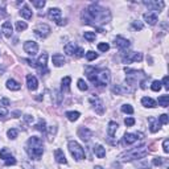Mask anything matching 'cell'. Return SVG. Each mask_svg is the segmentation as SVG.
Here are the masks:
<instances>
[{
  "label": "cell",
  "instance_id": "obj_1",
  "mask_svg": "<svg viewBox=\"0 0 169 169\" xmlns=\"http://www.w3.org/2000/svg\"><path fill=\"white\" fill-rule=\"evenodd\" d=\"M82 17L86 24L90 25H99V24H106L108 23L111 19V15L108 12V9L102 8L98 4H91L89 8L84 9V12L82 13Z\"/></svg>",
  "mask_w": 169,
  "mask_h": 169
},
{
  "label": "cell",
  "instance_id": "obj_2",
  "mask_svg": "<svg viewBox=\"0 0 169 169\" xmlns=\"http://www.w3.org/2000/svg\"><path fill=\"white\" fill-rule=\"evenodd\" d=\"M87 78L95 86H106L110 83V71L107 69H95V67H86Z\"/></svg>",
  "mask_w": 169,
  "mask_h": 169
},
{
  "label": "cell",
  "instance_id": "obj_3",
  "mask_svg": "<svg viewBox=\"0 0 169 169\" xmlns=\"http://www.w3.org/2000/svg\"><path fill=\"white\" fill-rule=\"evenodd\" d=\"M26 152L30 158L39 160L41 158L42 153H44V147H42V140L37 136H32L29 137L28 143H26Z\"/></svg>",
  "mask_w": 169,
  "mask_h": 169
},
{
  "label": "cell",
  "instance_id": "obj_4",
  "mask_svg": "<svg viewBox=\"0 0 169 169\" xmlns=\"http://www.w3.org/2000/svg\"><path fill=\"white\" fill-rule=\"evenodd\" d=\"M148 155V149L145 145H140V147H136L134 149H130L127 151L123 155H120L119 158L121 161H131V160H135V158H143Z\"/></svg>",
  "mask_w": 169,
  "mask_h": 169
},
{
  "label": "cell",
  "instance_id": "obj_5",
  "mask_svg": "<svg viewBox=\"0 0 169 169\" xmlns=\"http://www.w3.org/2000/svg\"><path fill=\"white\" fill-rule=\"evenodd\" d=\"M24 61H25V62H28L29 65H32V66H34V67L39 69V71L41 73V75H42V74H45V73H48V67H46L48 54H46V53H44V54H41V56L39 57V60H37V61H30V60H24Z\"/></svg>",
  "mask_w": 169,
  "mask_h": 169
},
{
  "label": "cell",
  "instance_id": "obj_6",
  "mask_svg": "<svg viewBox=\"0 0 169 169\" xmlns=\"http://www.w3.org/2000/svg\"><path fill=\"white\" fill-rule=\"evenodd\" d=\"M69 151H70L71 156L77 160H83L84 158V151L83 148L78 144L77 141H69Z\"/></svg>",
  "mask_w": 169,
  "mask_h": 169
},
{
  "label": "cell",
  "instance_id": "obj_7",
  "mask_svg": "<svg viewBox=\"0 0 169 169\" xmlns=\"http://www.w3.org/2000/svg\"><path fill=\"white\" fill-rule=\"evenodd\" d=\"M48 17L54 21L57 25H65L66 24V20L61 19V9L60 8H50L49 11H48Z\"/></svg>",
  "mask_w": 169,
  "mask_h": 169
},
{
  "label": "cell",
  "instance_id": "obj_8",
  "mask_svg": "<svg viewBox=\"0 0 169 169\" xmlns=\"http://www.w3.org/2000/svg\"><path fill=\"white\" fill-rule=\"evenodd\" d=\"M34 34L40 39H45L50 34V26L46 25V24H39L34 28Z\"/></svg>",
  "mask_w": 169,
  "mask_h": 169
},
{
  "label": "cell",
  "instance_id": "obj_9",
  "mask_svg": "<svg viewBox=\"0 0 169 169\" xmlns=\"http://www.w3.org/2000/svg\"><path fill=\"white\" fill-rule=\"evenodd\" d=\"M143 135L141 132H135V134H126L123 136V145H131V144H134V143L136 140H139V139H143Z\"/></svg>",
  "mask_w": 169,
  "mask_h": 169
},
{
  "label": "cell",
  "instance_id": "obj_10",
  "mask_svg": "<svg viewBox=\"0 0 169 169\" xmlns=\"http://www.w3.org/2000/svg\"><path fill=\"white\" fill-rule=\"evenodd\" d=\"M0 158H3L7 167L15 165V164H16V158H15L12 155H11V152H8L7 148H3V149L0 151Z\"/></svg>",
  "mask_w": 169,
  "mask_h": 169
},
{
  "label": "cell",
  "instance_id": "obj_11",
  "mask_svg": "<svg viewBox=\"0 0 169 169\" xmlns=\"http://www.w3.org/2000/svg\"><path fill=\"white\" fill-rule=\"evenodd\" d=\"M143 60V54L141 53H136V52H130L126 53L123 56V62L124 63H131V62H137Z\"/></svg>",
  "mask_w": 169,
  "mask_h": 169
},
{
  "label": "cell",
  "instance_id": "obj_12",
  "mask_svg": "<svg viewBox=\"0 0 169 169\" xmlns=\"http://www.w3.org/2000/svg\"><path fill=\"white\" fill-rule=\"evenodd\" d=\"M24 50L25 53H28L29 56H36L39 52V45L34 41H26L24 44Z\"/></svg>",
  "mask_w": 169,
  "mask_h": 169
},
{
  "label": "cell",
  "instance_id": "obj_13",
  "mask_svg": "<svg viewBox=\"0 0 169 169\" xmlns=\"http://www.w3.org/2000/svg\"><path fill=\"white\" fill-rule=\"evenodd\" d=\"M26 84H28V89L30 91H34L39 87V81H37V78L34 75H32V74H28L26 75Z\"/></svg>",
  "mask_w": 169,
  "mask_h": 169
},
{
  "label": "cell",
  "instance_id": "obj_14",
  "mask_svg": "<svg viewBox=\"0 0 169 169\" xmlns=\"http://www.w3.org/2000/svg\"><path fill=\"white\" fill-rule=\"evenodd\" d=\"M115 45L119 48L120 50H127L130 48V41L128 40H126V39H123L121 36H118L115 39Z\"/></svg>",
  "mask_w": 169,
  "mask_h": 169
},
{
  "label": "cell",
  "instance_id": "obj_15",
  "mask_svg": "<svg viewBox=\"0 0 169 169\" xmlns=\"http://www.w3.org/2000/svg\"><path fill=\"white\" fill-rule=\"evenodd\" d=\"M78 135H79V137H81L82 140L89 141V140H90V137L93 136V132L90 131L89 128H86V127H81V128L78 130Z\"/></svg>",
  "mask_w": 169,
  "mask_h": 169
},
{
  "label": "cell",
  "instance_id": "obj_16",
  "mask_svg": "<svg viewBox=\"0 0 169 169\" xmlns=\"http://www.w3.org/2000/svg\"><path fill=\"white\" fill-rule=\"evenodd\" d=\"M2 32H3V34L7 37V39H11V36H12V24L9 23V21H5V23L3 24L2 26Z\"/></svg>",
  "mask_w": 169,
  "mask_h": 169
},
{
  "label": "cell",
  "instance_id": "obj_17",
  "mask_svg": "<svg viewBox=\"0 0 169 169\" xmlns=\"http://www.w3.org/2000/svg\"><path fill=\"white\" fill-rule=\"evenodd\" d=\"M52 61H53V65H54V66H57V67L62 66L63 63L66 62V61H65V57H63L62 54H58V53L52 57Z\"/></svg>",
  "mask_w": 169,
  "mask_h": 169
},
{
  "label": "cell",
  "instance_id": "obj_18",
  "mask_svg": "<svg viewBox=\"0 0 169 169\" xmlns=\"http://www.w3.org/2000/svg\"><path fill=\"white\" fill-rule=\"evenodd\" d=\"M144 20H145L149 25H155V24L157 23V16H156V13L147 12V13H144Z\"/></svg>",
  "mask_w": 169,
  "mask_h": 169
},
{
  "label": "cell",
  "instance_id": "obj_19",
  "mask_svg": "<svg viewBox=\"0 0 169 169\" xmlns=\"http://www.w3.org/2000/svg\"><path fill=\"white\" fill-rule=\"evenodd\" d=\"M54 157H56V161H57L58 164H67L66 157H65V155H63V152H62L61 149H56Z\"/></svg>",
  "mask_w": 169,
  "mask_h": 169
},
{
  "label": "cell",
  "instance_id": "obj_20",
  "mask_svg": "<svg viewBox=\"0 0 169 169\" xmlns=\"http://www.w3.org/2000/svg\"><path fill=\"white\" fill-rule=\"evenodd\" d=\"M90 102L94 104V107H97V112L98 114H103V106H102V102L97 98V97H91L90 98Z\"/></svg>",
  "mask_w": 169,
  "mask_h": 169
},
{
  "label": "cell",
  "instance_id": "obj_21",
  "mask_svg": "<svg viewBox=\"0 0 169 169\" xmlns=\"http://www.w3.org/2000/svg\"><path fill=\"white\" fill-rule=\"evenodd\" d=\"M148 121H149L151 124V132H157L158 130H160V123H158V119L153 118V116H151L149 119H148Z\"/></svg>",
  "mask_w": 169,
  "mask_h": 169
},
{
  "label": "cell",
  "instance_id": "obj_22",
  "mask_svg": "<svg viewBox=\"0 0 169 169\" xmlns=\"http://www.w3.org/2000/svg\"><path fill=\"white\" fill-rule=\"evenodd\" d=\"M118 123L116 121H110L108 123V127H107V134L110 137H114L115 136V132L118 131Z\"/></svg>",
  "mask_w": 169,
  "mask_h": 169
},
{
  "label": "cell",
  "instance_id": "obj_23",
  "mask_svg": "<svg viewBox=\"0 0 169 169\" xmlns=\"http://www.w3.org/2000/svg\"><path fill=\"white\" fill-rule=\"evenodd\" d=\"M94 153H95V156L99 157V158H103L106 156V149L100 145V144H97V145H94Z\"/></svg>",
  "mask_w": 169,
  "mask_h": 169
},
{
  "label": "cell",
  "instance_id": "obj_24",
  "mask_svg": "<svg viewBox=\"0 0 169 169\" xmlns=\"http://www.w3.org/2000/svg\"><path fill=\"white\" fill-rule=\"evenodd\" d=\"M75 49H77V46L74 42H67V44L63 46V50H65V53L67 56H73L74 53H75Z\"/></svg>",
  "mask_w": 169,
  "mask_h": 169
},
{
  "label": "cell",
  "instance_id": "obj_25",
  "mask_svg": "<svg viewBox=\"0 0 169 169\" xmlns=\"http://www.w3.org/2000/svg\"><path fill=\"white\" fill-rule=\"evenodd\" d=\"M20 13H21V16L23 17H25L26 20H30L32 17H33V13H32V11H30V8L28 7V5H24L23 8H21V11H20Z\"/></svg>",
  "mask_w": 169,
  "mask_h": 169
},
{
  "label": "cell",
  "instance_id": "obj_26",
  "mask_svg": "<svg viewBox=\"0 0 169 169\" xmlns=\"http://www.w3.org/2000/svg\"><path fill=\"white\" fill-rule=\"evenodd\" d=\"M144 4L147 7H149L155 11H160L162 7H164V3L162 2H144Z\"/></svg>",
  "mask_w": 169,
  "mask_h": 169
},
{
  "label": "cell",
  "instance_id": "obj_27",
  "mask_svg": "<svg viewBox=\"0 0 169 169\" xmlns=\"http://www.w3.org/2000/svg\"><path fill=\"white\" fill-rule=\"evenodd\" d=\"M7 87H8L9 90H13V91H17V90L21 89L20 83L16 82L15 79H8V81H7Z\"/></svg>",
  "mask_w": 169,
  "mask_h": 169
},
{
  "label": "cell",
  "instance_id": "obj_28",
  "mask_svg": "<svg viewBox=\"0 0 169 169\" xmlns=\"http://www.w3.org/2000/svg\"><path fill=\"white\" fill-rule=\"evenodd\" d=\"M141 104H143V106H145V107H149V108L156 107V102H155L153 99L148 98V97H144V98L141 99Z\"/></svg>",
  "mask_w": 169,
  "mask_h": 169
},
{
  "label": "cell",
  "instance_id": "obj_29",
  "mask_svg": "<svg viewBox=\"0 0 169 169\" xmlns=\"http://www.w3.org/2000/svg\"><path fill=\"white\" fill-rule=\"evenodd\" d=\"M65 115H66V118L70 120V121H75L79 118V112H78V111H67Z\"/></svg>",
  "mask_w": 169,
  "mask_h": 169
},
{
  "label": "cell",
  "instance_id": "obj_30",
  "mask_svg": "<svg viewBox=\"0 0 169 169\" xmlns=\"http://www.w3.org/2000/svg\"><path fill=\"white\" fill-rule=\"evenodd\" d=\"M70 82H71V78H70V77H65V78L62 79V86H61L62 93H63V91H69V86H70Z\"/></svg>",
  "mask_w": 169,
  "mask_h": 169
},
{
  "label": "cell",
  "instance_id": "obj_31",
  "mask_svg": "<svg viewBox=\"0 0 169 169\" xmlns=\"http://www.w3.org/2000/svg\"><path fill=\"white\" fill-rule=\"evenodd\" d=\"M168 103H169V95H162V97L158 98V104L161 107H168Z\"/></svg>",
  "mask_w": 169,
  "mask_h": 169
},
{
  "label": "cell",
  "instance_id": "obj_32",
  "mask_svg": "<svg viewBox=\"0 0 169 169\" xmlns=\"http://www.w3.org/2000/svg\"><path fill=\"white\" fill-rule=\"evenodd\" d=\"M36 130H39V131H41V132H45V131H46V127H45V120L42 119V118L39 120V123L36 124Z\"/></svg>",
  "mask_w": 169,
  "mask_h": 169
},
{
  "label": "cell",
  "instance_id": "obj_33",
  "mask_svg": "<svg viewBox=\"0 0 169 169\" xmlns=\"http://www.w3.org/2000/svg\"><path fill=\"white\" fill-rule=\"evenodd\" d=\"M83 36H84V39H86L89 42H93V41H95V33L94 32H84L83 33Z\"/></svg>",
  "mask_w": 169,
  "mask_h": 169
},
{
  "label": "cell",
  "instance_id": "obj_34",
  "mask_svg": "<svg viewBox=\"0 0 169 169\" xmlns=\"http://www.w3.org/2000/svg\"><path fill=\"white\" fill-rule=\"evenodd\" d=\"M151 89L153 90V91H160L161 90V82L160 81H153L152 82V84H151Z\"/></svg>",
  "mask_w": 169,
  "mask_h": 169
},
{
  "label": "cell",
  "instance_id": "obj_35",
  "mask_svg": "<svg viewBox=\"0 0 169 169\" xmlns=\"http://www.w3.org/2000/svg\"><path fill=\"white\" fill-rule=\"evenodd\" d=\"M26 23L25 21H17V23H16V29H17L19 32H23V30H25L26 29Z\"/></svg>",
  "mask_w": 169,
  "mask_h": 169
},
{
  "label": "cell",
  "instance_id": "obj_36",
  "mask_svg": "<svg viewBox=\"0 0 169 169\" xmlns=\"http://www.w3.org/2000/svg\"><path fill=\"white\" fill-rule=\"evenodd\" d=\"M121 111L124 114H134V108H132L131 104H123L121 106Z\"/></svg>",
  "mask_w": 169,
  "mask_h": 169
},
{
  "label": "cell",
  "instance_id": "obj_37",
  "mask_svg": "<svg viewBox=\"0 0 169 169\" xmlns=\"http://www.w3.org/2000/svg\"><path fill=\"white\" fill-rule=\"evenodd\" d=\"M168 121H169V118H168L167 114H162V115L158 116V123L160 124H168Z\"/></svg>",
  "mask_w": 169,
  "mask_h": 169
},
{
  "label": "cell",
  "instance_id": "obj_38",
  "mask_svg": "<svg viewBox=\"0 0 169 169\" xmlns=\"http://www.w3.org/2000/svg\"><path fill=\"white\" fill-rule=\"evenodd\" d=\"M98 49L100 52H107L110 49V45L107 44V42H100V44H98Z\"/></svg>",
  "mask_w": 169,
  "mask_h": 169
},
{
  "label": "cell",
  "instance_id": "obj_39",
  "mask_svg": "<svg viewBox=\"0 0 169 169\" xmlns=\"http://www.w3.org/2000/svg\"><path fill=\"white\" fill-rule=\"evenodd\" d=\"M78 89L82 90V91H86V90L89 89V86L86 84V82H84L83 79H79V81H78Z\"/></svg>",
  "mask_w": 169,
  "mask_h": 169
},
{
  "label": "cell",
  "instance_id": "obj_40",
  "mask_svg": "<svg viewBox=\"0 0 169 169\" xmlns=\"http://www.w3.org/2000/svg\"><path fill=\"white\" fill-rule=\"evenodd\" d=\"M97 57H98L97 53H94V52H91V50L86 53V58H87V61H94Z\"/></svg>",
  "mask_w": 169,
  "mask_h": 169
},
{
  "label": "cell",
  "instance_id": "obj_41",
  "mask_svg": "<svg viewBox=\"0 0 169 169\" xmlns=\"http://www.w3.org/2000/svg\"><path fill=\"white\" fill-rule=\"evenodd\" d=\"M32 4H33L34 7H37V8H42L45 5V2H44V0H33Z\"/></svg>",
  "mask_w": 169,
  "mask_h": 169
},
{
  "label": "cell",
  "instance_id": "obj_42",
  "mask_svg": "<svg viewBox=\"0 0 169 169\" xmlns=\"http://www.w3.org/2000/svg\"><path fill=\"white\" fill-rule=\"evenodd\" d=\"M8 136H9V139H16V137H17V130L11 128L8 131Z\"/></svg>",
  "mask_w": 169,
  "mask_h": 169
},
{
  "label": "cell",
  "instance_id": "obj_43",
  "mask_svg": "<svg viewBox=\"0 0 169 169\" xmlns=\"http://www.w3.org/2000/svg\"><path fill=\"white\" fill-rule=\"evenodd\" d=\"M164 162V157H155L153 158V165H161Z\"/></svg>",
  "mask_w": 169,
  "mask_h": 169
},
{
  "label": "cell",
  "instance_id": "obj_44",
  "mask_svg": "<svg viewBox=\"0 0 169 169\" xmlns=\"http://www.w3.org/2000/svg\"><path fill=\"white\" fill-rule=\"evenodd\" d=\"M124 123H126L127 127H132V126L135 124V119H134V118H127V119L124 120Z\"/></svg>",
  "mask_w": 169,
  "mask_h": 169
},
{
  "label": "cell",
  "instance_id": "obj_45",
  "mask_svg": "<svg viewBox=\"0 0 169 169\" xmlns=\"http://www.w3.org/2000/svg\"><path fill=\"white\" fill-rule=\"evenodd\" d=\"M132 26H134L135 29H137V30H141L143 29V24L139 23V21H134V23H132Z\"/></svg>",
  "mask_w": 169,
  "mask_h": 169
},
{
  "label": "cell",
  "instance_id": "obj_46",
  "mask_svg": "<svg viewBox=\"0 0 169 169\" xmlns=\"http://www.w3.org/2000/svg\"><path fill=\"white\" fill-rule=\"evenodd\" d=\"M162 148H164V152H165V153H168V152H169V140H168V139L164 140Z\"/></svg>",
  "mask_w": 169,
  "mask_h": 169
},
{
  "label": "cell",
  "instance_id": "obj_47",
  "mask_svg": "<svg viewBox=\"0 0 169 169\" xmlns=\"http://www.w3.org/2000/svg\"><path fill=\"white\" fill-rule=\"evenodd\" d=\"M83 54H84V52H83L82 48H77V49H75V56L77 57H82Z\"/></svg>",
  "mask_w": 169,
  "mask_h": 169
},
{
  "label": "cell",
  "instance_id": "obj_48",
  "mask_svg": "<svg viewBox=\"0 0 169 169\" xmlns=\"http://www.w3.org/2000/svg\"><path fill=\"white\" fill-rule=\"evenodd\" d=\"M7 115H8V111L7 110H5V108H0V119L5 118Z\"/></svg>",
  "mask_w": 169,
  "mask_h": 169
},
{
  "label": "cell",
  "instance_id": "obj_49",
  "mask_svg": "<svg viewBox=\"0 0 169 169\" xmlns=\"http://www.w3.org/2000/svg\"><path fill=\"white\" fill-rule=\"evenodd\" d=\"M24 119H25L26 123H32V121H33V116H30V115H25V116H24Z\"/></svg>",
  "mask_w": 169,
  "mask_h": 169
},
{
  "label": "cell",
  "instance_id": "obj_50",
  "mask_svg": "<svg viewBox=\"0 0 169 169\" xmlns=\"http://www.w3.org/2000/svg\"><path fill=\"white\" fill-rule=\"evenodd\" d=\"M162 84H164V87H165L167 90L169 89V84H168V77H167V75L164 77V79H162Z\"/></svg>",
  "mask_w": 169,
  "mask_h": 169
},
{
  "label": "cell",
  "instance_id": "obj_51",
  "mask_svg": "<svg viewBox=\"0 0 169 169\" xmlns=\"http://www.w3.org/2000/svg\"><path fill=\"white\" fill-rule=\"evenodd\" d=\"M112 93H115V94H120L121 90H120L119 86H114V87H112Z\"/></svg>",
  "mask_w": 169,
  "mask_h": 169
},
{
  "label": "cell",
  "instance_id": "obj_52",
  "mask_svg": "<svg viewBox=\"0 0 169 169\" xmlns=\"http://www.w3.org/2000/svg\"><path fill=\"white\" fill-rule=\"evenodd\" d=\"M0 104H3V106H8V104H9V100H8L7 98H4V99H2V102H0Z\"/></svg>",
  "mask_w": 169,
  "mask_h": 169
},
{
  "label": "cell",
  "instance_id": "obj_53",
  "mask_svg": "<svg viewBox=\"0 0 169 169\" xmlns=\"http://www.w3.org/2000/svg\"><path fill=\"white\" fill-rule=\"evenodd\" d=\"M94 169H102V168H100V167H95Z\"/></svg>",
  "mask_w": 169,
  "mask_h": 169
}]
</instances>
